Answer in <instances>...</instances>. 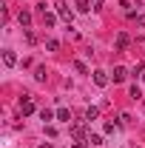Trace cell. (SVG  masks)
Listing matches in <instances>:
<instances>
[{"instance_id": "cell-1", "label": "cell", "mask_w": 145, "mask_h": 148, "mask_svg": "<svg viewBox=\"0 0 145 148\" xmlns=\"http://www.w3.org/2000/svg\"><path fill=\"white\" fill-rule=\"evenodd\" d=\"M57 14H60V17L66 20V23H71V20H74V14H71V9H68V6H66V3H63V0H57Z\"/></svg>"}, {"instance_id": "cell-2", "label": "cell", "mask_w": 145, "mask_h": 148, "mask_svg": "<svg viewBox=\"0 0 145 148\" xmlns=\"http://www.w3.org/2000/svg\"><path fill=\"white\" fill-rule=\"evenodd\" d=\"M20 111H23V114H31V111H34V103H31L29 94H23V100H20Z\"/></svg>"}, {"instance_id": "cell-3", "label": "cell", "mask_w": 145, "mask_h": 148, "mask_svg": "<svg viewBox=\"0 0 145 148\" xmlns=\"http://www.w3.org/2000/svg\"><path fill=\"white\" fill-rule=\"evenodd\" d=\"M94 83H97L100 88H105V86H108V74L105 71H94Z\"/></svg>"}, {"instance_id": "cell-4", "label": "cell", "mask_w": 145, "mask_h": 148, "mask_svg": "<svg viewBox=\"0 0 145 148\" xmlns=\"http://www.w3.org/2000/svg\"><path fill=\"white\" fill-rule=\"evenodd\" d=\"M125 77H128V69H125V66H117V69H114V83H122Z\"/></svg>"}, {"instance_id": "cell-5", "label": "cell", "mask_w": 145, "mask_h": 148, "mask_svg": "<svg viewBox=\"0 0 145 148\" xmlns=\"http://www.w3.org/2000/svg\"><path fill=\"white\" fill-rule=\"evenodd\" d=\"M3 63H6L9 69H12V66H17V54H14V51H3Z\"/></svg>"}, {"instance_id": "cell-6", "label": "cell", "mask_w": 145, "mask_h": 148, "mask_svg": "<svg viewBox=\"0 0 145 148\" xmlns=\"http://www.w3.org/2000/svg\"><path fill=\"white\" fill-rule=\"evenodd\" d=\"M17 20H20V26H23V29H29V23H31V14H29V12H20Z\"/></svg>"}, {"instance_id": "cell-7", "label": "cell", "mask_w": 145, "mask_h": 148, "mask_svg": "<svg viewBox=\"0 0 145 148\" xmlns=\"http://www.w3.org/2000/svg\"><path fill=\"white\" fill-rule=\"evenodd\" d=\"M97 117H100V108H94V106H91V108H85V123L97 120Z\"/></svg>"}, {"instance_id": "cell-8", "label": "cell", "mask_w": 145, "mask_h": 148, "mask_svg": "<svg viewBox=\"0 0 145 148\" xmlns=\"http://www.w3.org/2000/svg\"><path fill=\"white\" fill-rule=\"evenodd\" d=\"M57 120L68 123V120H71V111H68V108H60V111H57Z\"/></svg>"}, {"instance_id": "cell-9", "label": "cell", "mask_w": 145, "mask_h": 148, "mask_svg": "<svg viewBox=\"0 0 145 148\" xmlns=\"http://www.w3.org/2000/svg\"><path fill=\"white\" fill-rule=\"evenodd\" d=\"M54 14H51V12H43V26H54Z\"/></svg>"}, {"instance_id": "cell-10", "label": "cell", "mask_w": 145, "mask_h": 148, "mask_svg": "<svg viewBox=\"0 0 145 148\" xmlns=\"http://www.w3.org/2000/svg\"><path fill=\"white\" fill-rule=\"evenodd\" d=\"M40 120H43V123H49V120H54V111L43 108V111H40Z\"/></svg>"}, {"instance_id": "cell-11", "label": "cell", "mask_w": 145, "mask_h": 148, "mask_svg": "<svg viewBox=\"0 0 145 148\" xmlns=\"http://www.w3.org/2000/svg\"><path fill=\"white\" fill-rule=\"evenodd\" d=\"M46 49H49V51H57V49H60V40H54V37L46 40Z\"/></svg>"}, {"instance_id": "cell-12", "label": "cell", "mask_w": 145, "mask_h": 148, "mask_svg": "<svg viewBox=\"0 0 145 148\" xmlns=\"http://www.w3.org/2000/svg\"><path fill=\"white\" fill-rule=\"evenodd\" d=\"M77 9L80 12H91V0H77Z\"/></svg>"}, {"instance_id": "cell-13", "label": "cell", "mask_w": 145, "mask_h": 148, "mask_svg": "<svg viewBox=\"0 0 145 148\" xmlns=\"http://www.w3.org/2000/svg\"><path fill=\"white\" fill-rule=\"evenodd\" d=\"M117 49H120V51H122V49H128V37H125V34L117 37Z\"/></svg>"}, {"instance_id": "cell-14", "label": "cell", "mask_w": 145, "mask_h": 148, "mask_svg": "<svg viewBox=\"0 0 145 148\" xmlns=\"http://www.w3.org/2000/svg\"><path fill=\"white\" fill-rule=\"evenodd\" d=\"M34 80H40V83L46 80V66H37V71H34Z\"/></svg>"}, {"instance_id": "cell-15", "label": "cell", "mask_w": 145, "mask_h": 148, "mask_svg": "<svg viewBox=\"0 0 145 148\" xmlns=\"http://www.w3.org/2000/svg\"><path fill=\"white\" fill-rule=\"evenodd\" d=\"M71 134L77 137V140H83V137H85V128H83V125H74V128H71Z\"/></svg>"}, {"instance_id": "cell-16", "label": "cell", "mask_w": 145, "mask_h": 148, "mask_svg": "<svg viewBox=\"0 0 145 148\" xmlns=\"http://www.w3.org/2000/svg\"><path fill=\"white\" fill-rule=\"evenodd\" d=\"M74 69H77V71H80V74H88V66H85L83 60H77V63H74Z\"/></svg>"}, {"instance_id": "cell-17", "label": "cell", "mask_w": 145, "mask_h": 148, "mask_svg": "<svg viewBox=\"0 0 145 148\" xmlns=\"http://www.w3.org/2000/svg\"><path fill=\"white\" fill-rule=\"evenodd\" d=\"M128 94H131V100H140V97H142V91H140V86H131V91H128Z\"/></svg>"}, {"instance_id": "cell-18", "label": "cell", "mask_w": 145, "mask_h": 148, "mask_svg": "<svg viewBox=\"0 0 145 148\" xmlns=\"http://www.w3.org/2000/svg\"><path fill=\"white\" fill-rule=\"evenodd\" d=\"M88 143H91V145H103V137H100V134H91Z\"/></svg>"}, {"instance_id": "cell-19", "label": "cell", "mask_w": 145, "mask_h": 148, "mask_svg": "<svg viewBox=\"0 0 145 148\" xmlns=\"http://www.w3.org/2000/svg\"><path fill=\"white\" fill-rule=\"evenodd\" d=\"M71 148H85V145H83V143H74V145Z\"/></svg>"}, {"instance_id": "cell-20", "label": "cell", "mask_w": 145, "mask_h": 148, "mask_svg": "<svg viewBox=\"0 0 145 148\" xmlns=\"http://www.w3.org/2000/svg\"><path fill=\"white\" fill-rule=\"evenodd\" d=\"M94 6H103V0H94Z\"/></svg>"}, {"instance_id": "cell-21", "label": "cell", "mask_w": 145, "mask_h": 148, "mask_svg": "<svg viewBox=\"0 0 145 148\" xmlns=\"http://www.w3.org/2000/svg\"><path fill=\"white\" fill-rule=\"evenodd\" d=\"M40 148H54V145H40Z\"/></svg>"}, {"instance_id": "cell-22", "label": "cell", "mask_w": 145, "mask_h": 148, "mask_svg": "<svg viewBox=\"0 0 145 148\" xmlns=\"http://www.w3.org/2000/svg\"><path fill=\"white\" fill-rule=\"evenodd\" d=\"M142 77H145V74H142Z\"/></svg>"}]
</instances>
